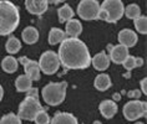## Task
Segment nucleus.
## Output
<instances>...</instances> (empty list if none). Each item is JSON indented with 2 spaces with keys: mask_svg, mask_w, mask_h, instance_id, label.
<instances>
[{
  "mask_svg": "<svg viewBox=\"0 0 147 124\" xmlns=\"http://www.w3.org/2000/svg\"><path fill=\"white\" fill-rule=\"evenodd\" d=\"M20 14L16 5L9 0H0V36L13 34L19 26Z\"/></svg>",
  "mask_w": 147,
  "mask_h": 124,
  "instance_id": "2",
  "label": "nucleus"
},
{
  "mask_svg": "<svg viewBox=\"0 0 147 124\" xmlns=\"http://www.w3.org/2000/svg\"><path fill=\"white\" fill-rule=\"evenodd\" d=\"M91 63L94 65L95 70L97 71H105L110 66V58L105 52H98L91 58Z\"/></svg>",
  "mask_w": 147,
  "mask_h": 124,
  "instance_id": "16",
  "label": "nucleus"
},
{
  "mask_svg": "<svg viewBox=\"0 0 147 124\" xmlns=\"http://www.w3.org/2000/svg\"><path fill=\"white\" fill-rule=\"evenodd\" d=\"M25 8L32 15H42L49 8L47 0H25Z\"/></svg>",
  "mask_w": 147,
  "mask_h": 124,
  "instance_id": "11",
  "label": "nucleus"
},
{
  "mask_svg": "<svg viewBox=\"0 0 147 124\" xmlns=\"http://www.w3.org/2000/svg\"><path fill=\"white\" fill-rule=\"evenodd\" d=\"M57 15H59V21L60 23H66L70 19H74V10L71 9L70 5H64L61 8H59Z\"/></svg>",
  "mask_w": 147,
  "mask_h": 124,
  "instance_id": "23",
  "label": "nucleus"
},
{
  "mask_svg": "<svg viewBox=\"0 0 147 124\" xmlns=\"http://www.w3.org/2000/svg\"><path fill=\"white\" fill-rule=\"evenodd\" d=\"M122 65H123V67L126 68L127 71H131V70H134V68L136 67V63H135V57L134 56H128L126 57V60H125L122 62Z\"/></svg>",
  "mask_w": 147,
  "mask_h": 124,
  "instance_id": "28",
  "label": "nucleus"
},
{
  "mask_svg": "<svg viewBox=\"0 0 147 124\" xmlns=\"http://www.w3.org/2000/svg\"><path fill=\"white\" fill-rule=\"evenodd\" d=\"M123 14L128 19L135 20V19H137L138 16H141V9H140V6L137 4H130L125 8Z\"/></svg>",
  "mask_w": 147,
  "mask_h": 124,
  "instance_id": "24",
  "label": "nucleus"
},
{
  "mask_svg": "<svg viewBox=\"0 0 147 124\" xmlns=\"http://www.w3.org/2000/svg\"><path fill=\"white\" fill-rule=\"evenodd\" d=\"M95 88L97 91H107L110 87H111V78H110L109 75H105V73H101V75H97L96 78H95Z\"/></svg>",
  "mask_w": 147,
  "mask_h": 124,
  "instance_id": "19",
  "label": "nucleus"
},
{
  "mask_svg": "<svg viewBox=\"0 0 147 124\" xmlns=\"http://www.w3.org/2000/svg\"><path fill=\"white\" fill-rule=\"evenodd\" d=\"M98 109H100V113L102 114V117L106 119H111L113 118V115L117 113V104L115 101H111V99H106V101H102L100 105H98Z\"/></svg>",
  "mask_w": 147,
  "mask_h": 124,
  "instance_id": "14",
  "label": "nucleus"
},
{
  "mask_svg": "<svg viewBox=\"0 0 147 124\" xmlns=\"http://www.w3.org/2000/svg\"><path fill=\"white\" fill-rule=\"evenodd\" d=\"M98 11H100V4L97 0H81L78 5V15L87 21L96 20Z\"/></svg>",
  "mask_w": 147,
  "mask_h": 124,
  "instance_id": "8",
  "label": "nucleus"
},
{
  "mask_svg": "<svg viewBox=\"0 0 147 124\" xmlns=\"http://www.w3.org/2000/svg\"><path fill=\"white\" fill-rule=\"evenodd\" d=\"M18 67H19V62L14 56L9 55L3 58L1 61V68L3 71L6 72V73H14V72L18 71Z\"/></svg>",
  "mask_w": 147,
  "mask_h": 124,
  "instance_id": "18",
  "label": "nucleus"
},
{
  "mask_svg": "<svg viewBox=\"0 0 147 124\" xmlns=\"http://www.w3.org/2000/svg\"><path fill=\"white\" fill-rule=\"evenodd\" d=\"M31 85H32V81L26 75L19 76L15 81V87H16L18 92H28V91L32 87Z\"/></svg>",
  "mask_w": 147,
  "mask_h": 124,
  "instance_id": "21",
  "label": "nucleus"
},
{
  "mask_svg": "<svg viewBox=\"0 0 147 124\" xmlns=\"http://www.w3.org/2000/svg\"><path fill=\"white\" fill-rule=\"evenodd\" d=\"M21 39L25 43L28 45H34V43L38 42L39 40V31L38 29L34 26H28L25 27L23 32H21Z\"/></svg>",
  "mask_w": 147,
  "mask_h": 124,
  "instance_id": "17",
  "label": "nucleus"
},
{
  "mask_svg": "<svg viewBox=\"0 0 147 124\" xmlns=\"http://www.w3.org/2000/svg\"><path fill=\"white\" fill-rule=\"evenodd\" d=\"M39 67L40 71L44 72L45 75H54L56 73L59 67H60V60H59L57 53H55L54 51H45L39 60Z\"/></svg>",
  "mask_w": 147,
  "mask_h": 124,
  "instance_id": "6",
  "label": "nucleus"
},
{
  "mask_svg": "<svg viewBox=\"0 0 147 124\" xmlns=\"http://www.w3.org/2000/svg\"><path fill=\"white\" fill-rule=\"evenodd\" d=\"M135 27L140 34L146 35L147 34V17L141 15L137 19H135Z\"/></svg>",
  "mask_w": 147,
  "mask_h": 124,
  "instance_id": "25",
  "label": "nucleus"
},
{
  "mask_svg": "<svg viewBox=\"0 0 147 124\" xmlns=\"http://www.w3.org/2000/svg\"><path fill=\"white\" fill-rule=\"evenodd\" d=\"M119 42L120 45H123L125 47H134L138 41V36L134 30H130V29H123L119 32Z\"/></svg>",
  "mask_w": 147,
  "mask_h": 124,
  "instance_id": "12",
  "label": "nucleus"
},
{
  "mask_svg": "<svg viewBox=\"0 0 147 124\" xmlns=\"http://www.w3.org/2000/svg\"><path fill=\"white\" fill-rule=\"evenodd\" d=\"M0 124H21V119L14 113H8L0 118Z\"/></svg>",
  "mask_w": 147,
  "mask_h": 124,
  "instance_id": "26",
  "label": "nucleus"
},
{
  "mask_svg": "<svg viewBox=\"0 0 147 124\" xmlns=\"http://www.w3.org/2000/svg\"><path fill=\"white\" fill-rule=\"evenodd\" d=\"M135 124H143L142 122H137V123H135Z\"/></svg>",
  "mask_w": 147,
  "mask_h": 124,
  "instance_id": "37",
  "label": "nucleus"
},
{
  "mask_svg": "<svg viewBox=\"0 0 147 124\" xmlns=\"http://www.w3.org/2000/svg\"><path fill=\"white\" fill-rule=\"evenodd\" d=\"M81 32H82V25L79 20L70 19L69 21H66V26H65L66 37H78Z\"/></svg>",
  "mask_w": 147,
  "mask_h": 124,
  "instance_id": "15",
  "label": "nucleus"
},
{
  "mask_svg": "<svg viewBox=\"0 0 147 124\" xmlns=\"http://www.w3.org/2000/svg\"><path fill=\"white\" fill-rule=\"evenodd\" d=\"M65 0H47V3L49 4H54V5H56V4H60V3H64Z\"/></svg>",
  "mask_w": 147,
  "mask_h": 124,
  "instance_id": "33",
  "label": "nucleus"
},
{
  "mask_svg": "<svg viewBox=\"0 0 147 124\" xmlns=\"http://www.w3.org/2000/svg\"><path fill=\"white\" fill-rule=\"evenodd\" d=\"M109 58L116 65H122V62L126 60L128 56V49L123 45H116V46H109Z\"/></svg>",
  "mask_w": 147,
  "mask_h": 124,
  "instance_id": "10",
  "label": "nucleus"
},
{
  "mask_svg": "<svg viewBox=\"0 0 147 124\" xmlns=\"http://www.w3.org/2000/svg\"><path fill=\"white\" fill-rule=\"evenodd\" d=\"M21 65L24 66V70H25V75L28 76L31 81H39L41 75H40V67H39V63L32 60H29L28 57H20L19 61Z\"/></svg>",
  "mask_w": 147,
  "mask_h": 124,
  "instance_id": "9",
  "label": "nucleus"
},
{
  "mask_svg": "<svg viewBox=\"0 0 147 124\" xmlns=\"http://www.w3.org/2000/svg\"><path fill=\"white\" fill-rule=\"evenodd\" d=\"M106 13V21L107 23H117L123 16L125 6L121 0H104V3L100 5Z\"/></svg>",
  "mask_w": 147,
  "mask_h": 124,
  "instance_id": "5",
  "label": "nucleus"
},
{
  "mask_svg": "<svg viewBox=\"0 0 147 124\" xmlns=\"http://www.w3.org/2000/svg\"><path fill=\"white\" fill-rule=\"evenodd\" d=\"M49 124H79L78 118L67 112H56Z\"/></svg>",
  "mask_w": 147,
  "mask_h": 124,
  "instance_id": "13",
  "label": "nucleus"
},
{
  "mask_svg": "<svg viewBox=\"0 0 147 124\" xmlns=\"http://www.w3.org/2000/svg\"><path fill=\"white\" fill-rule=\"evenodd\" d=\"M94 124H101L100 120H96V122H94Z\"/></svg>",
  "mask_w": 147,
  "mask_h": 124,
  "instance_id": "36",
  "label": "nucleus"
},
{
  "mask_svg": "<svg viewBox=\"0 0 147 124\" xmlns=\"http://www.w3.org/2000/svg\"><path fill=\"white\" fill-rule=\"evenodd\" d=\"M59 60L67 70H84L91 65V56L87 46L78 37H66L60 42Z\"/></svg>",
  "mask_w": 147,
  "mask_h": 124,
  "instance_id": "1",
  "label": "nucleus"
},
{
  "mask_svg": "<svg viewBox=\"0 0 147 124\" xmlns=\"http://www.w3.org/2000/svg\"><path fill=\"white\" fill-rule=\"evenodd\" d=\"M34 122L36 124H49L50 123V117L44 109H41V111L36 113V115L34 117Z\"/></svg>",
  "mask_w": 147,
  "mask_h": 124,
  "instance_id": "27",
  "label": "nucleus"
},
{
  "mask_svg": "<svg viewBox=\"0 0 147 124\" xmlns=\"http://www.w3.org/2000/svg\"><path fill=\"white\" fill-rule=\"evenodd\" d=\"M42 109V105L40 104L39 98L26 97L19 105L18 117L23 120H34L36 113Z\"/></svg>",
  "mask_w": 147,
  "mask_h": 124,
  "instance_id": "4",
  "label": "nucleus"
},
{
  "mask_svg": "<svg viewBox=\"0 0 147 124\" xmlns=\"http://www.w3.org/2000/svg\"><path fill=\"white\" fill-rule=\"evenodd\" d=\"M65 39H66V34L59 27H53L49 32V43L53 46L60 43L61 41H64Z\"/></svg>",
  "mask_w": 147,
  "mask_h": 124,
  "instance_id": "20",
  "label": "nucleus"
},
{
  "mask_svg": "<svg viewBox=\"0 0 147 124\" xmlns=\"http://www.w3.org/2000/svg\"><path fill=\"white\" fill-rule=\"evenodd\" d=\"M135 63H136V67L143 66V58L142 57H135Z\"/></svg>",
  "mask_w": 147,
  "mask_h": 124,
  "instance_id": "32",
  "label": "nucleus"
},
{
  "mask_svg": "<svg viewBox=\"0 0 147 124\" xmlns=\"http://www.w3.org/2000/svg\"><path fill=\"white\" fill-rule=\"evenodd\" d=\"M67 83L64 82H50L41 91L42 99L49 105H59L65 101Z\"/></svg>",
  "mask_w": 147,
  "mask_h": 124,
  "instance_id": "3",
  "label": "nucleus"
},
{
  "mask_svg": "<svg viewBox=\"0 0 147 124\" xmlns=\"http://www.w3.org/2000/svg\"><path fill=\"white\" fill-rule=\"evenodd\" d=\"M21 49V42L19 39H16L15 36H11V37L8 39V41L5 43V50L6 52L10 55H15L20 51Z\"/></svg>",
  "mask_w": 147,
  "mask_h": 124,
  "instance_id": "22",
  "label": "nucleus"
},
{
  "mask_svg": "<svg viewBox=\"0 0 147 124\" xmlns=\"http://www.w3.org/2000/svg\"><path fill=\"white\" fill-rule=\"evenodd\" d=\"M3 96H4V89H3L1 85H0V102H1V99H3Z\"/></svg>",
  "mask_w": 147,
  "mask_h": 124,
  "instance_id": "34",
  "label": "nucleus"
},
{
  "mask_svg": "<svg viewBox=\"0 0 147 124\" xmlns=\"http://www.w3.org/2000/svg\"><path fill=\"white\" fill-rule=\"evenodd\" d=\"M146 107H147L146 102H141L138 99H134V101L127 102V103L123 105L122 113H123L125 118H126L127 120L134 122V120L146 115Z\"/></svg>",
  "mask_w": 147,
  "mask_h": 124,
  "instance_id": "7",
  "label": "nucleus"
},
{
  "mask_svg": "<svg viewBox=\"0 0 147 124\" xmlns=\"http://www.w3.org/2000/svg\"><path fill=\"white\" fill-rule=\"evenodd\" d=\"M128 97L135 98V99H138V98L141 97V91H137V89H135V91H130V92H128Z\"/></svg>",
  "mask_w": 147,
  "mask_h": 124,
  "instance_id": "30",
  "label": "nucleus"
},
{
  "mask_svg": "<svg viewBox=\"0 0 147 124\" xmlns=\"http://www.w3.org/2000/svg\"><path fill=\"white\" fill-rule=\"evenodd\" d=\"M38 92H39V91H38V88H32V87H31V88L30 89H29L28 91V94H26V97H34V98H39V96H38Z\"/></svg>",
  "mask_w": 147,
  "mask_h": 124,
  "instance_id": "29",
  "label": "nucleus"
},
{
  "mask_svg": "<svg viewBox=\"0 0 147 124\" xmlns=\"http://www.w3.org/2000/svg\"><path fill=\"white\" fill-rule=\"evenodd\" d=\"M140 85H141V93H143V94H147V78H143V79H141V82H140Z\"/></svg>",
  "mask_w": 147,
  "mask_h": 124,
  "instance_id": "31",
  "label": "nucleus"
},
{
  "mask_svg": "<svg viewBox=\"0 0 147 124\" xmlns=\"http://www.w3.org/2000/svg\"><path fill=\"white\" fill-rule=\"evenodd\" d=\"M115 99H116V101H119V99H120V96H119L117 93H116V96H115Z\"/></svg>",
  "mask_w": 147,
  "mask_h": 124,
  "instance_id": "35",
  "label": "nucleus"
}]
</instances>
